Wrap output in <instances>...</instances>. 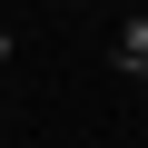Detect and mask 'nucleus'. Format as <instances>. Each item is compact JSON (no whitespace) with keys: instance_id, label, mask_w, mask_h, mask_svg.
Wrapping results in <instances>:
<instances>
[{"instance_id":"obj_1","label":"nucleus","mask_w":148,"mask_h":148,"mask_svg":"<svg viewBox=\"0 0 148 148\" xmlns=\"http://www.w3.org/2000/svg\"><path fill=\"white\" fill-rule=\"evenodd\" d=\"M119 69H128V79H138V89H148V10H138V20L119 30Z\"/></svg>"},{"instance_id":"obj_2","label":"nucleus","mask_w":148,"mask_h":148,"mask_svg":"<svg viewBox=\"0 0 148 148\" xmlns=\"http://www.w3.org/2000/svg\"><path fill=\"white\" fill-rule=\"evenodd\" d=\"M0 59H10V30H0Z\"/></svg>"},{"instance_id":"obj_3","label":"nucleus","mask_w":148,"mask_h":148,"mask_svg":"<svg viewBox=\"0 0 148 148\" xmlns=\"http://www.w3.org/2000/svg\"><path fill=\"white\" fill-rule=\"evenodd\" d=\"M79 10H89V0H79Z\"/></svg>"}]
</instances>
